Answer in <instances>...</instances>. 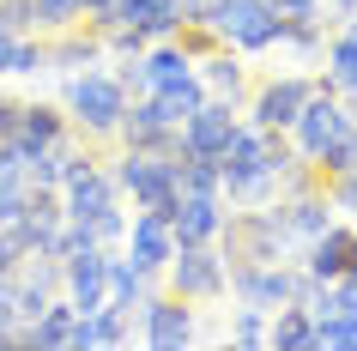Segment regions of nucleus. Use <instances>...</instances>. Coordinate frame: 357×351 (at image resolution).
Masks as SVG:
<instances>
[{
	"mask_svg": "<svg viewBox=\"0 0 357 351\" xmlns=\"http://www.w3.org/2000/svg\"><path fill=\"white\" fill-rule=\"evenodd\" d=\"M266 6H273L284 24H297V19H321V0H266Z\"/></svg>",
	"mask_w": 357,
	"mask_h": 351,
	"instance_id": "31",
	"label": "nucleus"
},
{
	"mask_svg": "<svg viewBox=\"0 0 357 351\" xmlns=\"http://www.w3.org/2000/svg\"><path fill=\"white\" fill-rule=\"evenodd\" d=\"M327 206H345V212H357V170H345V176H327Z\"/></svg>",
	"mask_w": 357,
	"mask_h": 351,
	"instance_id": "27",
	"label": "nucleus"
},
{
	"mask_svg": "<svg viewBox=\"0 0 357 351\" xmlns=\"http://www.w3.org/2000/svg\"><path fill=\"white\" fill-rule=\"evenodd\" d=\"M146 73H151V97L158 91H194L200 85L188 49H158V55H146Z\"/></svg>",
	"mask_w": 357,
	"mask_h": 351,
	"instance_id": "17",
	"label": "nucleus"
},
{
	"mask_svg": "<svg viewBox=\"0 0 357 351\" xmlns=\"http://www.w3.org/2000/svg\"><path fill=\"white\" fill-rule=\"evenodd\" d=\"M0 24H6V31H13V37H24V31H31V0H0Z\"/></svg>",
	"mask_w": 357,
	"mask_h": 351,
	"instance_id": "29",
	"label": "nucleus"
},
{
	"mask_svg": "<svg viewBox=\"0 0 357 351\" xmlns=\"http://www.w3.org/2000/svg\"><path fill=\"white\" fill-rule=\"evenodd\" d=\"M67 115H73L91 140H109V133L121 128V115H128V91H121V79H115V73H97V67L73 73V79H67Z\"/></svg>",
	"mask_w": 357,
	"mask_h": 351,
	"instance_id": "2",
	"label": "nucleus"
},
{
	"mask_svg": "<svg viewBox=\"0 0 357 351\" xmlns=\"http://www.w3.org/2000/svg\"><path fill=\"white\" fill-rule=\"evenodd\" d=\"M61 133H67V115H61L55 103H24V115H19V133H13V140L24 146V158H37L43 146H55Z\"/></svg>",
	"mask_w": 357,
	"mask_h": 351,
	"instance_id": "16",
	"label": "nucleus"
},
{
	"mask_svg": "<svg viewBox=\"0 0 357 351\" xmlns=\"http://www.w3.org/2000/svg\"><path fill=\"white\" fill-rule=\"evenodd\" d=\"M19 115H24L19 97H0V140H13V133H19Z\"/></svg>",
	"mask_w": 357,
	"mask_h": 351,
	"instance_id": "32",
	"label": "nucleus"
},
{
	"mask_svg": "<svg viewBox=\"0 0 357 351\" xmlns=\"http://www.w3.org/2000/svg\"><path fill=\"white\" fill-rule=\"evenodd\" d=\"M61 291H67V303L79 315H91L109 297V255L103 248H73V255L61 260Z\"/></svg>",
	"mask_w": 357,
	"mask_h": 351,
	"instance_id": "6",
	"label": "nucleus"
},
{
	"mask_svg": "<svg viewBox=\"0 0 357 351\" xmlns=\"http://www.w3.org/2000/svg\"><path fill=\"white\" fill-rule=\"evenodd\" d=\"M169 255H176L169 218H164V212H133V224H128V260H133V267H146V273H164Z\"/></svg>",
	"mask_w": 357,
	"mask_h": 351,
	"instance_id": "9",
	"label": "nucleus"
},
{
	"mask_svg": "<svg viewBox=\"0 0 357 351\" xmlns=\"http://www.w3.org/2000/svg\"><path fill=\"white\" fill-rule=\"evenodd\" d=\"M321 85H327L333 97H351L357 103V43L345 37V31H339L333 49H327V79H321Z\"/></svg>",
	"mask_w": 357,
	"mask_h": 351,
	"instance_id": "20",
	"label": "nucleus"
},
{
	"mask_svg": "<svg viewBox=\"0 0 357 351\" xmlns=\"http://www.w3.org/2000/svg\"><path fill=\"white\" fill-rule=\"evenodd\" d=\"M230 339L236 345H266V309H236V321H230Z\"/></svg>",
	"mask_w": 357,
	"mask_h": 351,
	"instance_id": "26",
	"label": "nucleus"
},
{
	"mask_svg": "<svg viewBox=\"0 0 357 351\" xmlns=\"http://www.w3.org/2000/svg\"><path fill=\"white\" fill-rule=\"evenodd\" d=\"M115 79H121V91H133V97H151V73H146V61H139V55H128V67H121Z\"/></svg>",
	"mask_w": 357,
	"mask_h": 351,
	"instance_id": "28",
	"label": "nucleus"
},
{
	"mask_svg": "<svg viewBox=\"0 0 357 351\" xmlns=\"http://www.w3.org/2000/svg\"><path fill=\"white\" fill-rule=\"evenodd\" d=\"M225 255H212L206 242H194V248H176L169 255V291L182 297V303H206V297H225Z\"/></svg>",
	"mask_w": 357,
	"mask_h": 351,
	"instance_id": "3",
	"label": "nucleus"
},
{
	"mask_svg": "<svg viewBox=\"0 0 357 351\" xmlns=\"http://www.w3.org/2000/svg\"><path fill=\"white\" fill-rule=\"evenodd\" d=\"M321 345H339V351H357V315L333 309V315H315V351Z\"/></svg>",
	"mask_w": 357,
	"mask_h": 351,
	"instance_id": "23",
	"label": "nucleus"
},
{
	"mask_svg": "<svg viewBox=\"0 0 357 351\" xmlns=\"http://www.w3.org/2000/svg\"><path fill=\"white\" fill-rule=\"evenodd\" d=\"M73 303H49L37 321H24L19 327V345H67V333H73Z\"/></svg>",
	"mask_w": 357,
	"mask_h": 351,
	"instance_id": "19",
	"label": "nucleus"
},
{
	"mask_svg": "<svg viewBox=\"0 0 357 351\" xmlns=\"http://www.w3.org/2000/svg\"><path fill=\"white\" fill-rule=\"evenodd\" d=\"M194 67H200V85H212V97H225V103H236L248 85V67L236 61V49H218V55L194 61Z\"/></svg>",
	"mask_w": 357,
	"mask_h": 351,
	"instance_id": "18",
	"label": "nucleus"
},
{
	"mask_svg": "<svg viewBox=\"0 0 357 351\" xmlns=\"http://www.w3.org/2000/svg\"><path fill=\"white\" fill-rule=\"evenodd\" d=\"M315 91H321V79H297V73L266 79L261 91H255V103H248V115H255V128H291L297 110H303Z\"/></svg>",
	"mask_w": 357,
	"mask_h": 351,
	"instance_id": "7",
	"label": "nucleus"
},
{
	"mask_svg": "<svg viewBox=\"0 0 357 351\" xmlns=\"http://www.w3.org/2000/svg\"><path fill=\"white\" fill-rule=\"evenodd\" d=\"M139 315H146V345H188L194 339V309L182 297H151Z\"/></svg>",
	"mask_w": 357,
	"mask_h": 351,
	"instance_id": "12",
	"label": "nucleus"
},
{
	"mask_svg": "<svg viewBox=\"0 0 357 351\" xmlns=\"http://www.w3.org/2000/svg\"><path fill=\"white\" fill-rule=\"evenodd\" d=\"M327 13H333V19H351V13H357V0H327Z\"/></svg>",
	"mask_w": 357,
	"mask_h": 351,
	"instance_id": "35",
	"label": "nucleus"
},
{
	"mask_svg": "<svg viewBox=\"0 0 357 351\" xmlns=\"http://www.w3.org/2000/svg\"><path fill=\"white\" fill-rule=\"evenodd\" d=\"M200 24H206L225 49H248V55L279 49V31H284V19L266 6V0H206Z\"/></svg>",
	"mask_w": 357,
	"mask_h": 351,
	"instance_id": "1",
	"label": "nucleus"
},
{
	"mask_svg": "<svg viewBox=\"0 0 357 351\" xmlns=\"http://www.w3.org/2000/svg\"><path fill=\"white\" fill-rule=\"evenodd\" d=\"M182 19H188L182 0H115L109 24H133V31H146V37H169Z\"/></svg>",
	"mask_w": 357,
	"mask_h": 351,
	"instance_id": "13",
	"label": "nucleus"
},
{
	"mask_svg": "<svg viewBox=\"0 0 357 351\" xmlns=\"http://www.w3.org/2000/svg\"><path fill=\"white\" fill-rule=\"evenodd\" d=\"M351 267H357V230L351 224H327V230L309 242V267H303V273L321 278V285H333V278L351 273Z\"/></svg>",
	"mask_w": 357,
	"mask_h": 351,
	"instance_id": "10",
	"label": "nucleus"
},
{
	"mask_svg": "<svg viewBox=\"0 0 357 351\" xmlns=\"http://www.w3.org/2000/svg\"><path fill=\"white\" fill-rule=\"evenodd\" d=\"M79 13H91V24H97V31H109V19H115V0H79Z\"/></svg>",
	"mask_w": 357,
	"mask_h": 351,
	"instance_id": "33",
	"label": "nucleus"
},
{
	"mask_svg": "<svg viewBox=\"0 0 357 351\" xmlns=\"http://www.w3.org/2000/svg\"><path fill=\"white\" fill-rule=\"evenodd\" d=\"M345 121H357V115L345 110V103H339L327 85H321V91L297 110V121H291V133H297V158H303V164H315L321 151H327V140H333Z\"/></svg>",
	"mask_w": 357,
	"mask_h": 351,
	"instance_id": "5",
	"label": "nucleus"
},
{
	"mask_svg": "<svg viewBox=\"0 0 357 351\" xmlns=\"http://www.w3.org/2000/svg\"><path fill=\"white\" fill-rule=\"evenodd\" d=\"M61 188H67V194H61V206H67V218H103V212L115 206V182H109V176H103L97 164L73 170V176H67Z\"/></svg>",
	"mask_w": 357,
	"mask_h": 351,
	"instance_id": "11",
	"label": "nucleus"
},
{
	"mask_svg": "<svg viewBox=\"0 0 357 351\" xmlns=\"http://www.w3.org/2000/svg\"><path fill=\"white\" fill-rule=\"evenodd\" d=\"M19 248H13V237H6V230H0V278H6V273H13V267H19Z\"/></svg>",
	"mask_w": 357,
	"mask_h": 351,
	"instance_id": "34",
	"label": "nucleus"
},
{
	"mask_svg": "<svg viewBox=\"0 0 357 351\" xmlns=\"http://www.w3.org/2000/svg\"><path fill=\"white\" fill-rule=\"evenodd\" d=\"M230 133H236V103L206 97V103H200V110L176 128V146L188 151V158H212V164H218V151L230 146Z\"/></svg>",
	"mask_w": 357,
	"mask_h": 351,
	"instance_id": "4",
	"label": "nucleus"
},
{
	"mask_svg": "<svg viewBox=\"0 0 357 351\" xmlns=\"http://www.w3.org/2000/svg\"><path fill=\"white\" fill-rule=\"evenodd\" d=\"M91 230H97V248H103V242H121V237H128V218H121V206H109L103 218H91Z\"/></svg>",
	"mask_w": 357,
	"mask_h": 351,
	"instance_id": "30",
	"label": "nucleus"
},
{
	"mask_svg": "<svg viewBox=\"0 0 357 351\" xmlns=\"http://www.w3.org/2000/svg\"><path fill=\"white\" fill-rule=\"evenodd\" d=\"M321 176H345V170H357V121H345V128L327 140V151L315 158Z\"/></svg>",
	"mask_w": 357,
	"mask_h": 351,
	"instance_id": "21",
	"label": "nucleus"
},
{
	"mask_svg": "<svg viewBox=\"0 0 357 351\" xmlns=\"http://www.w3.org/2000/svg\"><path fill=\"white\" fill-rule=\"evenodd\" d=\"M31 206V176L24 170H0V224H13Z\"/></svg>",
	"mask_w": 357,
	"mask_h": 351,
	"instance_id": "24",
	"label": "nucleus"
},
{
	"mask_svg": "<svg viewBox=\"0 0 357 351\" xmlns=\"http://www.w3.org/2000/svg\"><path fill=\"white\" fill-rule=\"evenodd\" d=\"M266 345H279V351H315V315L303 309V303H279L273 321H266Z\"/></svg>",
	"mask_w": 357,
	"mask_h": 351,
	"instance_id": "15",
	"label": "nucleus"
},
{
	"mask_svg": "<svg viewBox=\"0 0 357 351\" xmlns=\"http://www.w3.org/2000/svg\"><path fill=\"white\" fill-rule=\"evenodd\" d=\"M151 297H158V273H146V267L109 255V297H103V303H121V309L133 315V309H146Z\"/></svg>",
	"mask_w": 357,
	"mask_h": 351,
	"instance_id": "14",
	"label": "nucleus"
},
{
	"mask_svg": "<svg viewBox=\"0 0 357 351\" xmlns=\"http://www.w3.org/2000/svg\"><path fill=\"white\" fill-rule=\"evenodd\" d=\"M49 67V43H31V37H13L6 43V55H0V73H43Z\"/></svg>",
	"mask_w": 357,
	"mask_h": 351,
	"instance_id": "22",
	"label": "nucleus"
},
{
	"mask_svg": "<svg viewBox=\"0 0 357 351\" xmlns=\"http://www.w3.org/2000/svg\"><path fill=\"white\" fill-rule=\"evenodd\" d=\"M31 19H37V31H67L85 13H79V0H31Z\"/></svg>",
	"mask_w": 357,
	"mask_h": 351,
	"instance_id": "25",
	"label": "nucleus"
},
{
	"mask_svg": "<svg viewBox=\"0 0 357 351\" xmlns=\"http://www.w3.org/2000/svg\"><path fill=\"white\" fill-rule=\"evenodd\" d=\"M169 237H176V248L225 237V194H182L169 212Z\"/></svg>",
	"mask_w": 357,
	"mask_h": 351,
	"instance_id": "8",
	"label": "nucleus"
}]
</instances>
